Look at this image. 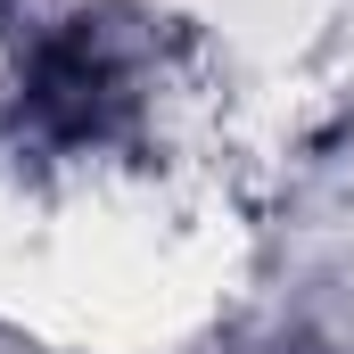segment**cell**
<instances>
[{
    "label": "cell",
    "mask_w": 354,
    "mask_h": 354,
    "mask_svg": "<svg viewBox=\"0 0 354 354\" xmlns=\"http://www.w3.org/2000/svg\"><path fill=\"white\" fill-rule=\"evenodd\" d=\"M25 107L50 140H107L132 107V66L99 25H75V33L41 41V58L25 75Z\"/></svg>",
    "instance_id": "1"
}]
</instances>
